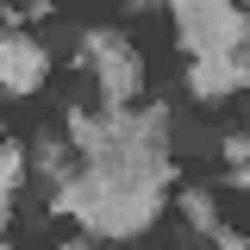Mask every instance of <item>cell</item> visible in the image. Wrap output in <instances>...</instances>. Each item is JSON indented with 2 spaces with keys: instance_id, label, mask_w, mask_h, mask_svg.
Returning <instances> with one entry per match:
<instances>
[{
  "instance_id": "1",
  "label": "cell",
  "mask_w": 250,
  "mask_h": 250,
  "mask_svg": "<svg viewBox=\"0 0 250 250\" xmlns=\"http://www.w3.org/2000/svg\"><path fill=\"white\" fill-rule=\"evenodd\" d=\"M69 144L82 150V175L50 194V213L75 219L88 238H138L150 231L175 163H169V113H75L69 106Z\"/></svg>"
},
{
  "instance_id": "12",
  "label": "cell",
  "mask_w": 250,
  "mask_h": 250,
  "mask_svg": "<svg viewBox=\"0 0 250 250\" xmlns=\"http://www.w3.org/2000/svg\"><path fill=\"white\" fill-rule=\"evenodd\" d=\"M57 250H94V244H88V238H69V244H57Z\"/></svg>"
},
{
  "instance_id": "11",
  "label": "cell",
  "mask_w": 250,
  "mask_h": 250,
  "mask_svg": "<svg viewBox=\"0 0 250 250\" xmlns=\"http://www.w3.org/2000/svg\"><path fill=\"white\" fill-rule=\"evenodd\" d=\"M219 250H250V238H219Z\"/></svg>"
},
{
  "instance_id": "13",
  "label": "cell",
  "mask_w": 250,
  "mask_h": 250,
  "mask_svg": "<svg viewBox=\"0 0 250 250\" xmlns=\"http://www.w3.org/2000/svg\"><path fill=\"white\" fill-rule=\"evenodd\" d=\"M131 6H138V13H150V6H163V0H131Z\"/></svg>"
},
{
  "instance_id": "7",
  "label": "cell",
  "mask_w": 250,
  "mask_h": 250,
  "mask_svg": "<svg viewBox=\"0 0 250 250\" xmlns=\"http://www.w3.org/2000/svg\"><path fill=\"white\" fill-rule=\"evenodd\" d=\"M31 163H38V175L50 182V194H57L62 182H75V175H82V169H75V156H69V144H62V138H44V144L31 150Z\"/></svg>"
},
{
  "instance_id": "2",
  "label": "cell",
  "mask_w": 250,
  "mask_h": 250,
  "mask_svg": "<svg viewBox=\"0 0 250 250\" xmlns=\"http://www.w3.org/2000/svg\"><path fill=\"white\" fill-rule=\"evenodd\" d=\"M169 13L182 25L188 62H231L250 44V13L231 6V0H175Z\"/></svg>"
},
{
  "instance_id": "4",
  "label": "cell",
  "mask_w": 250,
  "mask_h": 250,
  "mask_svg": "<svg viewBox=\"0 0 250 250\" xmlns=\"http://www.w3.org/2000/svg\"><path fill=\"white\" fill-rule=\"evenodd\" d=\"M44 82H50L44 44L19 25V13H6V31H0V88L6 94H38Z\"/></svg>"
},
{
  "instance_id": "9",
  "label": "cell",
  "mask_w": 250,
  "mask_h": 250,
  "mask_svg": "<svg viewBox=\"0 0 250 250\" xmlns=\"http://www.w3.org/2000/svg\"><path fill=\"white\" fill-rule=\"evenodd\" d=\"M238 156H250V138H244V131H231V138H225V163H238Z\"/></svg>"
},
{
  "instance_id": "10",
  "label": "cell",
  "mask_w": 250,
  "mask_h": 250,
  "mask_svg": "<svg viewBox=\"0 0 250 250\" xmlns=\"http://www.w3.org/2000/svg\"><path fill=\"white\" fill-rule=\"evenodd\" d=\"M225 182H231V188H244V194H250V156H238V163H231V175H225Z\"/></svg>"
},
{
  "instance_id": "3",
  "label": "cell",
  "mask_w": 250,
  "mask_h": 250,
  "mask_svg": "<svg viewBox=\"0 0 250 250\" xmlns=\"http://www.w3.org/2000/svg\"><path fill=\"white\" fill-rule=\"evenodd\" d=\"M82 62L94 69V82H100V113H125L138 94H144V57H138V44L113 25H94L82 38Z\"/></svg>"
},
{
  "instance_id": "5",
  "label": "cell",
  "mask_w": 250,
  "mask_h": 250,
  "mask_svg": "<svg viewBox=\"0 0 250 250\" xmlns=\"http://www.w3.org/2000/svg\"><path fill=\"white\" fill-rule=\"evenodd\" d=\"M175 207H182V219L200 231V238H213V244L225 238V225H219V207H213V194H207V188H182V194H175Z\"/></svg>"
},
{
  "instance_id": "6",
  "label": "cell",
  "mask_w": 250,
  "mask_h": 250,
  "mask_svg": "<svg viewBox=\"0 0 250 250\" xmlns=\"http://www.w3.org/2000/svg\"><path fill=\"white\" fill-rule=\"evenodd\" d=\"M188 88L200 100H225V94H238V69L231 62H188Z\"/></svg>"
},
{
  "instance_id": "14",
  "label": "cell",
  "mask_w": 250,
  "mask_h": 250,
  "mask_svg": "<svg viewBox=\"0 0 250 250\" xmlns=\"http://www.w3.org/2000/svg\"><path fill=\"white\" fill-rule=\"evenodd\" d=\"M169 6H175V0H169Z\"/></svg>"
},
{
  "instance_id": "8",
  "label": "cell",
  "mask_w": 250,
  "mask_h": 250,
  "mask_svg": "<svg viewBox=\"0 0 250 250\" xmlns=\"http://www.w3.org/2000/svg\"><path fill=\"white\" fill-rule=\"evenodd\" d=\"M19 182H25V150H19V138H6V144H0V219H6V225H13Z\"/></svg>"
}]
</instances>
